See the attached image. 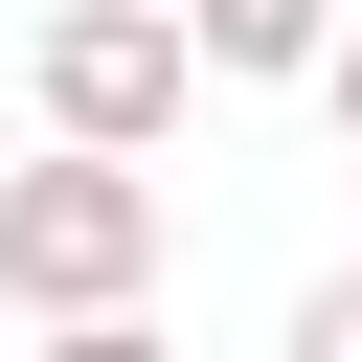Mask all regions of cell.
Here are the masks:
<instances>
[{
  "label": "cell",
  "mask_w": 362,
  "mask_h": 362,
  "mask_svg": "<svg viewBox=\"0 0 362 362\" xmlns=\"http://www.w3.org/2000/svg\"><path fill=\"white\" fill-rule=\"evenodd\" d=\"M158 249H181L158 158H68V136H45V158L0 181V317H45V339H68V317H136Z\"/></svg>",
  "instance_id": "obj_1"
},
{
  "label": "cell",
  "mask_w": 362,
  "mask_h": 362,
  "mask_svg": "<svg viewBox=\"0 0 362 362\" xmlns=\"http://www.w3.org/2000/svg\"><path fill=\"white\" fill-rule=\"evenodd\" d=\"M23 90H45V136H68V158H158V136H181V90H204V45H181V0H45Z\"/></svg>",
  "instance_id": "obj_2"
},
{
  "label": "cell",
  "mask_w": 362,
  "mask_h": 362,
  "mask_svg": "<svg viewBox=\"0 0 362 362\" xmlns=\"http://www.w3.org/2000/svg\"><path fill=\"white\" fill-rule=\"evenodd\" d=\"M181 45H204V90H317L339 0H181Z\"/></svg>",
  "instance_id": "obj_3"
},
{
  "label": "cell",
  "mask_w": 362,
  "mask_h": 362,
  "mask_svg": "<svg viewBox=\"0 0 362 362\" xmlns=\"http://www.w3.org/2000/svg\"><path fill=\"white\" fill-rule=\"evenodd\" d=\"M272 362H362V272H317V294H294V339H272Z\"/></svg>",
  "instance_id": "obj_4"
},
{
  "label": "cell",
  "mask_w": 362,
  "mask_h": 362,
  "mask_svg": "<svg viewBox=\"0 0 362 362\" xmlns=\"http://www.w3.org/2000/svg\"><path fill=\"white\" fill-rule=\"evenodd\" d=\"M45 362H181V339H158V317H68Z\"/></svg>",
  "instance_id": "obj_5"
},
{
  "label": "cell",
  "mask_w": 362,
  "mask_h": 362,
  "mask_svg": "<svg viewBox=\"0 0 362 362\" xmlns=\"http://www.w3.org/2000/svg\"><path fill=\"white\" fill-rule=\"evenodd\" d=\"M317 113H339V136H362V0H339V45H317Z\"/></svg>",
  "instance_id": "obj_6"
}]
</instances>
